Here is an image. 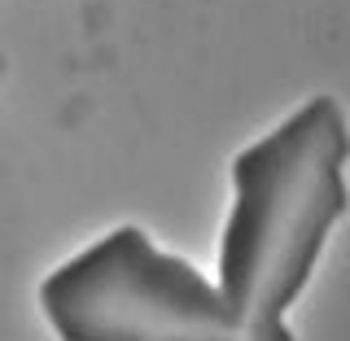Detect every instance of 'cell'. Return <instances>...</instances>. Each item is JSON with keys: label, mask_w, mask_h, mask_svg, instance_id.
<instances>
[{"label": "cell", "mask_w": 350, "mask_h": 341, "mask_svg": "<svg viewBox=\"0 0 350 341\" xmlns=\"http://www.w3.org/2000/svg\"><path fill=\"white\" fill-rule=\"evenodd\" d=\"M350 123L333 96H311L232 158V210L215 284L254 341H298L284 311L302 298L324 241L350 210Z\"/></svg>", "instance_id": "6da1fadb"}, {"label": "cell", "mask_w": 350, "mask_h": 341, "mask_svg": "<svg viewBox=\"0 0 350 341\" xmlns=\"http://www.w3.org/2000/svg\"><path fill=\"white\" fill-rule=\"evenodd\" d=\"M40 306L62 341H254L215 280L136 223L66 258L40 284Z\"/></svg>", "instance_id": "7a4b0ae2"}]
</instances>
